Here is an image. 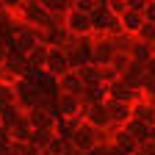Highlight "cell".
<instances>
[{"instance_id": "cell-9", "label": "cell", "mask_w": 155, "mask_h": 155, "mask_svg": "<svg viewBox=\"0 0 155 155\" xmlns=\"http://www.w3.org/2000/svg\"><path fill=\"white\" fill-rule=\"evenodd\" d=\"M47 61L53 64V69H64L67 58H64V53H61V50H50V53H47Z\"/></svg>"}, {"instance_id": "cell-3", "label": "cell", "mask_w": 155, "mask_h": 155, "mask_svg": "<svg viewBox=\"0 0 155 155\" xmlns=\"http://www.w3.org/2000/svg\"><path fill=\"white\" fill-rule=\"evenodd\" d=\"M119 25H122L125 33H133V36H136V33H139V28L144 25V14H141V11H130V8H127V11L119 17Z\"/></svg>"}, {"instance_id": "cell-13", "label": "cell", "mask_w": 155, "mask_h": 155, "mask_svg": "<svg viewBox=\"0 0 155 155\" xmlns=\"http://www.w3.org/2000/svg\"><path fill=\"white\" fill-rule=\"evenodd\" d=\"M144 22L155 25V0H147V6H144Z\"/></svg>"}, {"instance_id": "cell-1", "label": "cell", "mask_w": 155, "mask_h": 155, "mask_svg": "<svg viewBox=\"0 0 155 155\" xmlns=\"http://www.w3.org/2000/svg\"><path fill=\"white\" fill-rule=\"evenodd\" d=\"M91 25H94V31L108 33V36H114V33H119V31H122L119 17H114V14L108 11V6H105V8H94V11H91Z\"/></svg>"}, {"instance_id": "cell-8", "label": "cell", "mask_w": 155, "mask_h": 155, "mask_svg": "<svg viewBox=\"0 0 155 155\" xmlns=\"http://www.w3.org/2000/svg\"><path fill=\"white\" fill-rule=\"evenodd\" d=\"M136 39H141V42L155 45V25H152V22H144V25L139 28V33H136Z\"/></svg>"}, {"instance_id": "cell-10", "label": "cell", "mask_w": 155, "mask_h": 155, "mask_svg": "<svg viewBox=\"0 0 155 155\" xmlns=\"http://www.w3.org/2000/svg\"><path fill=\"white\" fill-rule=\"evenodd\" d=\"M47 47L45 45H36V47H31V61H36V64H45L47 61Z\"/></svg>"}, {"instance_id": "cell-7", "label": "cell", "mask_w": 155, "mask_h": 155, "mask_svg": "<svg viewBox=\"0 0 155 155\" xmlns=\"http://www.w3.org/2000/svg\"><path fill=\"white\" fill-rule=\"evenodd\" d=\"M152 47H155V45L141 42V39H136V45H133V50H130V53H133L136 58H150V55H152Z\"/></svg>"}, {"instance_id": "cell-12", "label": "cell", "mask_w": 155, "mask_h": 155, "mask_svg": "<svg viewBox=\"0 0 155 155\" xmlns=\"http://www.w3.org/2000/svg\"><path fill=\"white\" fill-rule=\"evenodd\" d=\"M22 6H25V0H0V8L8 11V14H17Z\"/></svg>"}, {"instance_id": "cell-14", "label": "cell", "mask_w": 155, "mask_h": 155, "mask_svg": "<svg viewBox=\"0 0 155 155\" xmlns=\"http://www.w3.org/2000/svg\"><path fill=\"white\" fill-rule=\"evenodd\" d=\"M6 58V47H3V42H0V61Z\"/></svg>"}, {"instance_id": "cell-5", "label": "cell", "mask_w": 155, "mask_h": 155, "mask_svg": "<svg viewBox=\"0 0 155 155\" xmlns=\"http://www.w3.org/2000/svg\"><path fill=\"white\" fill-rule=\"evenodd\" d=\"M108 39H111V45H114V53H116V50L130 53V50H133V45H136V36H133V33H125V31L114 33V36H108Z\"/></svg>"}, {"instance_id": "cell-11", "label": "cell", "mask_w": 155, "mask_h": 155, "mask_svg": "<svg viewBox=\"0 0 155 155\" xmlns=\"http://www.w3.org/2000/svg\"><path fill=\"white\" fill-rule=\"evenodd\" d=\"M72 8L81 11V14H91L97 6H94V0H72Z\"/></svg>"}, {"instance_id": "cell-4", "label": "cell", "mask_w": 155, "mask_h": 155, "mask_svg": "<svg viewBox=\"0 0 155 155\" xmlns=\"http://www.w3.org/2000/svg\"><path fill=\"white\" fill-rule=\"evenodd\" d=\"M91 55H94L100 64L111 61V58H114V45H111V39H108V36H100V39L94 42V50H91Z\"/></svg>"}, {"instance_id": "cell-6", "label": "cell", "mask_w": 155, "mask_h": 155, "mask_svg": "<svg viewBox=\"0 0 155 155\" xmlns=\"http://www.w3.org/2000/svg\"><path fill=\"white\" fill-rule=\"evenodd\" d=\"M39 3L47 8V14H61V17H67L72 11V0H39Z\"/></svg>"}, {"instance_id": "cell-2", "label": "cell", "mask_w": 155, "mask_h": 155, "mask_svg": "<svg viewBox=\"0 0 155 155\" xmlns=\"http://www.w3.org/2000/svg\"><path fill=\"white\" fill-rule=\"evenodd\" d=\"M67 31L72 33V36H89L91 31H94V25H91V14H81V11H69L67 14Z\"/></svg>"}]
</instances>
